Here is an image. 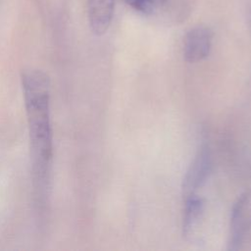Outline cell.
I'll list each match as a JSON object with an SVG mask.
<instances>
[{"mask_svg":"<svg viewBox=\"0 0 251 251\" xmlns=\"http://www.w3.org/2000/svg\"><path fill=\"white\" fill-rule=\"evenodd\" d=\"M116 0H87L89 25L96 35L104 34L113 19Z\"/></svg>","mask_w":251,"mask_h":251,"instance_id":"5b68a950","label":"cell"},{"mask_svg":"<svg viewBox=\"0 0 251 251\" xmlns=\"http://www.w3.org/2000/svg\"><path fill=\"white\" fill-rule=\"evenodd\" d=\"M135 12L145 16H156L165 13L176 0H124Z\"/></svg>","mask_w":251,"mask_h":251,"instance_id":"52a82bcc","label":"cell"},{"mask_svg":"<svg viewBox=\"0 0 251 251\" xmlns=\"http://www.w3.org/2000/svg\"><path fill=\"white\" fill-rule=\"evenodd\" d=\"M213 33L210 28L198 25L191 28L183 42V57L188 63L194 64L204 60L212 47Z\"/></svg>","mask_w":251,"mask_h":251,"instance_id":"3957f363","label":"cell"},{"mask_svg":"<svg viewBox=\"0 0 251 251\" xmlns=\"http://www.w3.org/2000/svg\"><path fill=\"white\" fill-rule=\"evenodd\" d=\"M211 155L206 145L200 147L189 169L187 170L182 183L183 198L197 194V191L206 182L211 172Z\"/></svg>","mask_w":251,"mask_h":251,"instance_id":"7a4b0ae2","label":"cell"},{"mask_svg":"<svg viewBox=\"0 0 251 251\" xmlns=\"http://www.w3.org/2000/svg\"><path fill=\"white\" fill-rule=\"evenodd\" d=\"M204 201L198 194L185 198V207L182 222V234L185 237H191L197 230L204 213Z\"/></svg>","mask_w":251,"mask_h":251,"instance_id":"8992f818","label":"cell"},{"mask_svg":"<svg viewBox=\"0 0 251 251\" xmlns=\"http://www.w3.org/2000/svg\"><path fill=\"white\" fill-rule=\"evenodd\" d=\"M249 208L250 194L245 192L238 197L232 207L228 235L229 250L240 248L249 225Z\"/></svg>","mask_w":251,"mask_h":251,"instance_id":"277c9868","label":"cell"},{"mask_svg":"<svg viewBox=\"0 0 251 251\" xmlns=\"http://www.w3.org/2000/svg\"><path fill=\"white\" fill-rule=\"evenodd\" d=\"M22 87L28 128L32 185L36 204L42 207L49 195L53 162L50 117V80L41 70L22 75Z\"/></svg>","mask_w":251,"mask_h":251,"instance_id":"6da1fadb","label":"cell"}]
</instances>
